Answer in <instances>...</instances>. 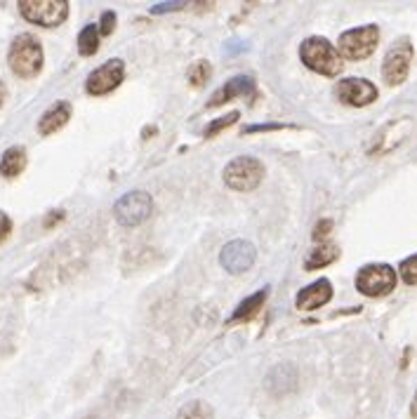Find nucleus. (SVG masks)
<instances>
[{
    "label": "nucleus",
    "mask_w": 417,
    "mask_h": 419,
    "mask_svg": "<svg viewBox=\"0 0 417 419\" xmlns=\"http://www.w3.org/2000/svg\"><path fill=\"white\" fill-rule=\"evenodd\" d=\"M8 64L17 78H24V80L35 78L43 71V64H45V52L40 40L31 33L15 35V40L10 43Z\"/></svg>",
    "instance_id": "obj_1"
},
{
    "label": "nucleus",
    "mask_w": 417,
    "mask_h": 419,
    "mask_svg": "<svg viewBox=\"0 0 417 419\" xmlns=\"http://www.w3.org/2000/svg\"><path fill=\"white\" fill-rule=\"evenodd\" d=\"M300 59L309 71H316L321 76L335 78L342 74L344 64L342 55L335 50V45L323 35H309L300 45Z\"/></svg>",
    "instance_id": "obj_2"
},
{
    "label": "nucleus",
    "mask_w": 417,
    "mask_h": 419,
    "mask_svg": "<svg viewBox=\"0 0 417 419\" xmlns=\"http://www.w3.org/2000/svg\"><path fill=\"white\" fill-rule=\"evenodd\" d=\"M264 175L266 170L257 158H253V155H238L231 163H226L222 179L231 191L248 194V191H255L259 187Z\"/></svg>",
    "instance_id": "obj_3"
},
{
    "label": "nucleus",
    "mask_w": 417,
    "mask_h": 419,
    "mask_svg": "<svg viewBox=\"0 0 417 419\" xmlns=\"http://www.w3.org/2000/svg\"><path fill=\"white\" fill-rule=\"evenodd\" d=\"M377 43H380V28L375 24H366V26L351 28V31H344L339 35L337 52L344 59L361 62V59H368L373 55Z\"/></svg>",
    "instance_id": "obj_4"
},
{
    "label": "nucleus",
    "mask_w": 417,
    "mask_h": 419,
    "mask_svg": "<svg viewBox=\"0 0 417 419\" xmlns=\"http://www.w3.org/2000/svg\"><path fill=\"white\" fill-rule=\"evenodd\" d=\"M19 12L26 22L43 28L62 26L69 17L67 0H19Z\"/></svg>",
    "instance_id": "obj_5"
},
{
    "label": "nucleus",
    "mask_w": 417,
    "mask_h": 419,
    "mask_svg": "<svg viewBox=\"0 0 417 419\" xmlns=\"http://www.w3.org/2000/svg\"><path fill=\"white\" fill-rule=\"evenodd\" d=\"M151 212H153V198L146 191H128L113 205V217H116L118 224L128 226V229L144 224L151 217Z\"/></svg>",
    "instance_id": "obj_6"
},
{
    "label": "nucleus",
    "mask_w": 417,
    "mask_h": 419,
    "mask_svg": "<svg viewBox=\"0 0 417 419\" xmlns=\"http://www.w3.org/2000/svg\"><path fill=\"white\" fill-rule=\"evenodd\" d=\"M398 271L389 264H366L356 273V290L366 297H384L394 292Z\"/></svg>",
    "instance_id": "obj_7"
},
{
    "label": "nucleus",
    "mask_w": 417,
    "mask_h": 419,
    "mask_svg": "<svg viewBox=\"0 0 417 419\" xmlns=\"http://www.w3.org/2000/svg\"><path fill=\"white\" fill-rule=\"evenodd\" d=\"M410 62H413V43L408 38H401L391 45L386 52L384 64H382V78L386 85H401L406 83L410 74Z\"/></svg>",
    "instance_id": "obj_8"
},
{
    "label": "nucleus",
    "mask_w": 417,
    "mask_h": 419,
    "mask_svg": "<svg viewBox=\"0 0 417 419\" xmlns=\"http://www.w3.org/2000/svg\"><path fill=\"white\" fill-rule=\"evenodd\" d=\"M125 80V62L123 59H109L99 69H94L85 80V89L92 97H104L113 92Z\"/></svg>",
    "instance_id": "obj_9"
},
{
    "label": "nucleus",
    "mask_w": 417,
    "mask_h": 419,
    "mask_svg": "<svg viewBox=\"0 0 417 419\" xmlns=\"http://www.w3.org/2000/svg\"><path fill=\"white\" fill-rule=\"evenodd\" d=\"M255 259H257V248L246 238H236V241L226 243L222 253H219V264H222L224 271L234 273V276L250 271Z\"/></svg>",
    "instance_id": "obj_10"
},
{
    "label": "nucleus",
    "mask_w": 417,
    "mask_h": 419,
    "mask_svg": "<svg viewBox=\"0 0 417 419\" xmlns=\"http://www.w3.org/2000/svg\"><path fill=\"white\" fill-rule=\"evenodd\" d=\"M335 97L347 106H368L377 99V87L366 78H344L337 83Z\"/></svg>",
    "instance_id": "obj_11"
},
{
    "label": "nucleus",
    "mask_w": 417,
    "mask_h": 419,
    "mask_svg": "<svg viewBox=\"0 0 417 419\" xmlns=\"http://www.w3.org/2000/svg\"><path fill=\"white\" fill-rule=\"evenodd\" d=\"M238 97H248V99L257 97V85H255V80L250 76H234L231 80H226L224 85L210 97L207 106L214 109V106L226 104V101L238 99Z\"/></svg>",
    "instance_id": "obj_12"
},
{
    "label": "nucleus",
    "mask_w": 417,
    "mask_h": 419,
    "mask_svg": "<svg viewBox=\"0 0 417 419\" xmlns=\"http://www.w3.org/2000/svg\"><path fill=\"white\" fill-rule=\"evenodd\" d=\"M297 382H300V375H297V368L290 363L273 365V368L264 377V388L271 393V396H288L297 388Z\"/></svg>",
    "instance_id": "obj_13"
},
{
    "label": "nucleus",
    "mask_w": 417,
    "mask_h": 419,
    "mask_svg": "<svg viewBox=\"0 0 417 419\" xmlns=\"http://www.w3.org/2000/svg\"><path fill=\"white\" fill-rule=\"evenodd\" d=\"M330 299H332V283L327 278H318L297 292L295 307L302 311H314V309L325 307Z\"/></svg>",
    "instance_id": "obj_14"
},
{
    "label": "nucleus",
    "mask_w": 417,
    "mask_h": 419,
    "mask_svg": "<svg viewBox=\"0 0 417 419\" xmlns=\"http://www.w3.org/2000/svg\"><path fill=\"white\" fill-rule=\"evenodd\" d=\"M410 130H413V121H410V118H401V121L386 125L371 146V153L377 155V153H386V151H391V148H396L398 144L408 137Z\"/></svg>",
    "instance_id": "obj_15"
},
{
    "label": "nucleus",
    "mask_w": 417,
    "mask_h": 419,
    "mask_svg": "<svg viewBox=\"0 0 417 419\" xmlns=\"http://www.w3.org/2000/svg\"><path fill=\"white\" fill-rule=\"evenodd\" d=\"M71 113H74V109H71L69 101H57V104H52L50 109H47L43 116H40L38 121V135L43 137H50L59 132V130L64 128L69 121H71Z\"/></svg>",
    "instance_id": "obj_16"
},
{
    "label": "nucleus",
    "mask_w": 417,
    "mask_h": 419,
    "mask_svg": "<svg viewBox=\"0 0 417 419\" xmlns=\"http://www.w3.org/2000/svg\"><path fill=\"white\" fill-rule=\"evenodd\" d=\"M28 165V155L24 146H10L8 151L0 158V175L5 179H15L19 177Z\"/></svg>",
    "instance_id": "obj_17"
},
{
    "label": "nucleus",
    "mask_w": 417,
    "mask_h": 419,
    "mask_svg": "<svg viewBox=\"0 0 417 419\" xmlns=\"http://www.w3.org/2000/svg\"><path fill=\"white\" fill-rule=\"evenodd\" d=\"M266 297H269V287H262L259 292H255V295H250L248 299H243L241 304L236 307L234 316H231V323H246L250 318H255V316L259 314V309L264 307Z\"/></svg>",
    "instance_id": "obj_18"
},
{
    "label": "nucleus",
    "mask_w": 417,
    "mask_h": 419,
    "mask_svg": "<svg viewBox=\"0 0 417 419\" xmlns=\"http://www.w3.org/2000/svg\"><path fill=\"white\" fill-rule=\"evenodd\" d=\"M339 250L335 248V245L330 243H321L318 248L314 250V253H309V257L305 259V268L307 271H316V268H323L327 264H332V262L337 259Z\"/></svg>",
    "instance_id": "obj_19"
},
{
    "label": "nucleus",
    "mask_w": 417,
    "mask_h": 419,
    "mask_svg": "<svg viewBox=\"0 0 417 419\" xmlns=\"http://www.w3.org/2000/svg\"><path fill=\"white\" fill-rule=\"evenodd\" d=\"M99 38H102V33H99V26H97V24H87V26L78 33V52H80V57H92V55H97V50H99Z\"/></svg>",
    "instance_id": "obj_20"
},
{
    "label": "nucleus",
    "mask_w": 417,
    "mask_h": 419,
    "mask_svg": "<svg viewBox=\"0 0 417 419\" xmlns=\"http://www.w3.org/2000/svg\"><path fill=\"white\" fill-rule=\"evenodd\" d=\"M212 417L214 412L210 403H205V400H189V403H184L177 410L175 419H212Z\"/></svg>",
    "instance_id": "obj_21"
},
{
    "label": "nucleus",
    "mask_w": 417,
    "mask_h": 419,
    "mask_svg": "<svg viewBox=\"0 0 417 419\" xmlns=\"http://www.w3.org/2000/svg\"><path fill=\"white\" fill-rule=\"evenodd\" d=\"M210 76H212V67L207 62H194L192 69H189V83H192L194 87L205 85V83L210 80Z\"/></svg>",
    "instance_id": "obj_22"
},
{
    "label": "nucleus",
    "mask_w": 417,
    "mask_h": 419,
    "mask_svg": "<svg viewBox=\"0 0 417 419\" xmlns=\"http://www.w3.org/2000/svg\"><path fill=\"white\" fill-rule=\"evenodd\" d=\"M398 276H401V280L406 285H417V255L401 262V266H398Z\"/></svg>",
    "instance_id": "obj_23"
},
{
    "label": "nucleus",
    "mask_w": 417,
    "mask_h": 419,
    "mask_svg": "<svg viewBox=\"0 0 417 419\" xmlns=\"http://www.w3.org/2000/svg\"><path fill=\"white\" fill-rule=\"evenodd\" d=\"M238 118H241V113L238 111H231V113H226L224 118H219V121H214L210 128L205 130V137H214L219 132V130H226V128H231V125H234Z\"/></svg>",
    "instance_id": "obj_24"
},
{
    "label": "nucleus",
    "mask_w": 417,
    "mask_h": 419,
    "mask_svg": "<svg viewBox=\"0 0 417 419\" xmlns=\"http://www.w3.org/2000/svg\"><path fill=\"white\" fill-rule=\"evenodd\" d=\"M116 31V12H104L102 15V22H99V33L102 35H111Z\"/></svg>",
    "instance_id": "obj_25"
},
{
    "label": "nucleus",
    "mask_w": 417,
    "mask_h": 419,
    "mask_svg": "<svg viewBox=\"0 0 417 419\" xmlns=\"http://www.w3.org/2000/svg\"><path fill=\"white\" fill-rule=\"evenodd\" d=\"M330 231H332V221L330 219H321L318 224L314 226V241L325 243V238L330 236Z\"/></svg>",
    "instance_id": "obj_26"
},
{
    "label": "nucleus",
    "mask_w": 417,
    "mask_h": 419,
    "mask_svg": "<svg viewBox=\"0 0 417 419\" xmlns=\"http://www.w3.org/2000/svg\"><path fill=\"white\" fill-rule=\"evenodd\" d=\"M182 8H187V3H182V0H177V3H156L151 8V15H163V12H175Z\"/></svg>",
    "instance_id": "obj_27"
},
{
    "label": "nucleus",
    "mask_w": 417,
    "mask_h": 419,
    "mask_svg": "<svg viewBox=\"0 0 417 419\" xmlns=\"http://www.w3.org/2000/svg\"><path fill=\"white\" fill-rule=\"evenodd\" d=\"M10 233H12V219H10V214L0 212V245L8 241Z\"/></svg>",
    "instance_id": "obj_28"
},
{
    "label": "nucleus",
    "mask_w": 417,
    "mask_h": 419,
    "mask_svg": "<svg viewBox=\"0 0 417 419\" xmlns=\"http://www.w3.org/2000/svg\"><path fill=\"white\" fill-rule=\"evenodd\" d=\"M62 219H64V210H55V212H50V217L43 221V226L45 229H50V226H55L57 221H62Z\"/></svg>",
    "instance_id": "obj_29"
},
{
    "label": "nucleus",
    "mask_w": 417,
    "mask_h": 419,
    "mask_svg": "<svg viewBox=\"0 0 417 419\" xmlns=\"http://www.w3.org/2000/svg\"><path fill=\"white\" fill-rule=\"evenodd\" d=\"M5 99H8V87H5V83L0 80V109H3Z\"/></svg>",
    "instance_id": "obj_30"
},
{
    "label": "nucleus",
    "mask_w": 417,
    "mask_h": 419,
    "mask_svg": "<svg viewBox=\"0 0 417 419\" xmlns=\"http://www.w3.org/2000/svg\"><path fill=\"white\" fill-rule=\"evenodd\" d=\"M410 417H415V419H417V393H415L413 403H410Z\"/></svg>",
    "instance_id": "obj_31"
},
{
    "label": "nucleus",
    "mask_w": 417,
    "mask_h": 419,
    "mask_svg": "<svg viewBox=\"0 0 417 419\" xmlns=\"http://www.w3.org/2000/svg\"><path fill=\"white\" fill-rule=\"evenodd\" d=\"M85 419H104V417H99V415H90V417H85Z\"/></svg>",
    "instance_id": "obj_32"
}]
</instances>
